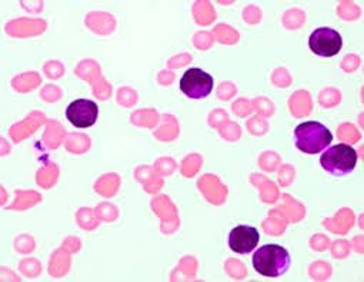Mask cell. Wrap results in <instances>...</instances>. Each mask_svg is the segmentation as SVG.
<instances>
[{
    "mask_svg": "<svg viewBox=\"0 0 364 282\" xmlns=\"http://www.w3.org/2000/svg\"><path fill=\"white\" fill-rule=\"evenodd\" d=\"M291 259L286 248L280 245H263L253 255V266L256 272L267 278L284 275L290 268Z\"/></svg>",
    "mask_w": 364,
    "mask_h": 282,
    "instance_id": "obj_1",
    "label": "cell"
},
{
    "mask_svg": "<svg viewBox=\"0 0 364 282\" xmlns=\"http://www.w3.org/2000/svg\"><path fill=\"white\" fill-rule=\"evenodd\" d=\"M294 140L299 151L307 155H316L331 144L333 135L323 123L311 120L300 123L296 127Z\"/></svg>",
    "mask_w": 364,
    "mask_h": 282,
    "instance_id": "obj_2",
    "label": "cell"
},
{
    "mask_svg": "<svg viewBox=\"0 0 364 282\" xmlns=\"http://www.w3.org/2000/svg\"><path fill=\"white\" fill-rule=\"evenodd\" d=\"M357 152L353 147L340 144L328 148L320 158L323 169L334 177H346L354 171L357 165Z\"/></svg>",
    "mask_w": 364,
    "mask_h": 282,
    "instance_id": "obj_3",
    "label": "cell"
},
{
    "mask_svg": "<svg viewBox=\"0 0 364 282\" xmlns=\"http://www.w3.org/2000/svg\"><path fill=\"white\" fill-rule=\"evenodd\" d=\"M213 78L199 68L189 69L180 80V89L191 99H205L213 90Z\"/></svg>",
    "mask_w": 364,
    "mask_h": 282,
    "instance_id": "obj_4",
    "label": "cell"
},
{
    "mask_svg": "<svg viewBox=\"0 0 364 282\" xmlns=\"http://www.w3.org/2000/svg\"><path fill=\"white\" fill-rule=\"evenodd\" d=\"M309 46L314 55L331 58L341 51L343 39L340 33L331 28H318L310 35Z\"/></svg>",
    "mask_w": 364,
    "mask_h": 282,
    "instance_id": "obj_5",
    "label": "cell"
},
{
    "mask_svg": "<svg viewBox=\"0 0 364 282\" xmlns=\"http://www.w3.org/2000/svg\"><path fill=\"white\" fill-rule=\"evenodd\" d=\"M99 108L93 100L77 99L72 102L66 109L69 122L76 127H90L96 123Z\"/></svg>",
    "mask_w": 364,
    "mask_h": 282,
    "instance_id": "obj_6",
    "label": "cell"
},
{
    "mask_svg": "<svg viewBox=\"0 0 364 282\" xmlns=\"http://www.w3.org/2000/svg\"><path fill=\"white\" fill-rule=\"evenodd\" d=\"M260 234L253 226L240 225L236 226L229 235V246L233 252L240 255H249L259 244Z\"/></svg>",
    "mask_w": 364,
    "mask_h": 282,
    "instance_id": "obj_7",
    "label": "cell"
}]
</instances>
